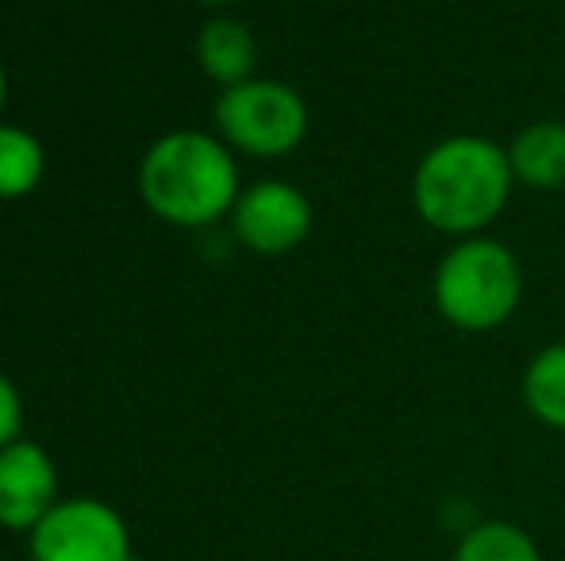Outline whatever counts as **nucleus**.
I'll return each instance as SVG.
<instances>
[{"label": "nucleus", "instance_id": "obj_1", "mask_svg": "<svg viewBox=\"0 0 565 561\" xmlns=\"http://www.w3.org/2000/svg\"><path fill=\"white\" fill-rule=\"evenodd\" d=\"M512 185L504 147L484 136H454L435 142L416 165L412 204L427 227L454 239H473L504 212Z\"/></svg>", "mask_w": 565, "mask_h": 561}, {"label": "nucleus", "instance_id": "obj_4", "mask_svg": "<svg viewBox=\"0 0 565 561\" xmlns=\"http://www.w3.org/2000/svg\"><path fill=\"white\" fill-rule=\"evenodd\" d=\"M216 123L224 142L254 158H281L308 136V105L292 85L250 77L231 85L216 100Z\"/></svg>", "mask_w": 565, "mask_h": 561}, {"label": "nucleus", "instance_id": "obj_9", "mask_svg": "<svg viewBox=\"0 0 565 561\" xmlns=\"http://www.w3.org/2000/svg\"><path fill=\"white\" fill-rule=\"evenodd\" d=\"M196 62L201 69L220 82L224 89L243 85L254 77V62H258V43H254L250 28L238 20H212L196 35Z\"/></svg>", "mask_w": 565, "mask_h": 561}, {"label": "nucleus", "instance_id": "obj_8", "mask_svg": "<svg viewBox=\"0 0 565 561\" xmlns=\"http://www.w3.org/2000/svg\"><path fill=\"white\" fill-rule=\"evenodd\" d=\"M508 165H512L515 185L554 193L565 185V123L539 120L527 123L512 142H508Z\"/></svg>", "mask_w": 565, "mask_h": 561}, {"label": "nucleus", "instance_id": "obj_15", "mask_svg": "<svg viewBox=\"0 0 565 561\" xmlns=\"http://www.w3.org/2000/svg\"><path fill=\"white\" fill-rule=\"evenodd\" d=\"M196 4H209V8H220V4H231V0H196Z\"/></svg>", "mask_w": 565, "mask_h": 561}, {"label": "nucleus", "instance_id": "obj_14", "mask_svg": "<svg viewBox=\"0 0 565 561\" xmlns=\"http://www.w3.org/2000/svg\"><path fill=\"white\" fill-rule=\"evenodd\" d=\"M4 100H8V74H4V62H0V112H4Z\"/></svg>", "mask_w": 565, "mask_h": 561}, {"label": "nucleus", "instance_id": "obj_12", "mask_svg": "<svg viewBox=\"0 0 565 561\" xmlns=\"http://www.w3.org/2000/svg\"><path fill=\"white\" fill-rule=\"evenodd\" d=\"M454 561H543L539 542L508 519L473 524L454 547Z\"/></svg>", "mask_w": 565, "mask_h": 561}, {"label": "nucleus", "instance_id": "obj_3", "mask_svg": "<svg viewBox=\"0 0 565 561\" xmlns=\"http://www.w3.org/2000/svg\"><path fill=\"white\" fill-rule=\"evenodd\" d=\"M435 308L458 331H492L515 315L523 300L520 258L497 239H461L443 255L431 281Z\"/></svg>", "mask_w": 565, "mask_h": 561}, {"label": "nucleus", "instance_id": "obj_7", "mask_svg": "<svg viewBox=\"0 0 565 561\" xmlns=\"http://www.w3.org/2000/svg\"><path fill=\"white\" fill-rule=\"evenodd\" d=\"M58 504V470L39 442L15 439L0 450V527L35 531Z\"/></svg>", "mask_w": 565, "mask_h": 561}, {"label": "nucleus", "instance_id": "obj_10", "mask_svg": "<svg viewBox=\"0 0 565 561\" xmlns=\"http://www.w3.org/2000/svg\"><path fill=\"white\" fill-rule=\"evenodd\" d=\"M523 404L543 427L565 431V343H554L531 358L523 374Z\"/></svg>", "mask_w": 565, "mask_h": 561}, {"label": "nucleus", "instance_id": "obj_6", "mask_svg": "<svg viewBox=\"0 0 565 561\" xmlns=\"http://www.w3.org/2000/svg\"><path fill=\"white\" fill-rule=\"evenodd\" d=\"M231 224L246 250L254 255H289L312 231V204L300 188L285 185V181H258V185L243 188L231 208Z\"/></svg>", "mask_w": 565, "mask_h": 561}, {"label": "nucleus", "instance_id": "obj_2", "mask_svg": "<svg viewBox=\"0 0 565 561\" xmlns=\"http://www.w3.org/2000/svg\"><path fill=\"white\" fill-rule=\"evenodd\" d=\"M139 193L173 227H209L238 201V170L227 142L204 131H170L142 154Z\"/></svg>", "mask_w": 565, "mask_h": 561}, {"label": "nucleus", "instance_id": "obj_11", "mask_svg": "<svg viewBox=\"0 0 565 561\" xmlns=\"http://www.w3.org/2000/svg\"><path fill=\"white\" fill-rule=\"evenodd\" d=\"M46 173L43 142L15 123H0V201L35 193Z\"/></svg>", "mask_w": 565, "mask_h": 561}, {"label": "nucleus", "instance_id": "obj_5", "mask_svg": "<svg viewBox=\"0 0 565 561\" xmlns=\"http://www.w3.org/2000/svg\"><path fill=\"white\" fill-rule=\"evenodd\" d=\"M31 561H135L131 535L100 500H58L31 531Z\"/></svg>", "mask_w": 565, "mask_h": 561}, {"label": "nucleus", "instance_id": "obj_13", "mask_svg": "<svg viewBox=\"0 0 565 561\" xmlns=\"http://www.w3.org/2000/svg\"><path fill=\"white\" fill-rule=\"evenodd\" d=\"M20 423H23V400L15 392V385L0 374V450L20 439Z\"/></svg>", "mask_w": 565, "mask_h": 561}]
</instances>
